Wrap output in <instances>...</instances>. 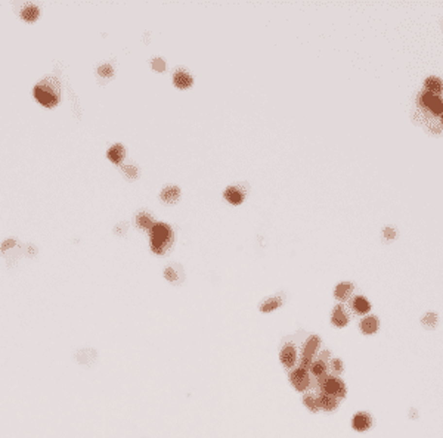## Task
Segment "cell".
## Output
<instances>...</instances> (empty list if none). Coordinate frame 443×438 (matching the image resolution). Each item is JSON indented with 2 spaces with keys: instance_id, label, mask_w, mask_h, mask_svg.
Instances as JSON below:
<instances>
[{
  "instance_id": "cell-1",
  "label": "cell",
  "mask_w": 443,
  "mask_h": 438,
  "mask_svg": "<svg viewBox=\"0 0 443 438\" xmlns=\"http://www.w3.org/2000/svg\"><path fill=\"white\" fill-rule=\"evenodd\" d=\"M34 96L43 106L52 108L59 102L61 97V86L55 77H46L39 81L34 87Z\"/></svg>"
},
{
  "instance_id": "cell-2",
  "label": "cell",
  "mask_w": 443,
  "mask_h": 438,
  "mask_svg": "<svg viewBox=\"0 0 443 438\" xmlns=\"http://www.w3.org/2000/svg\"><path fill=\"white\" fill-rule=\"evenodd\" d=\"M153 252L163 255L173 243V229L167 223H155L150 230Z\"/></svg>"
},
{
  "instance_id": "cell-3",
  "label": "cell",
  "mask_w": 443,
  "mask_h": 438,
  "mask_svg": "<svg viewBox=\"0 0 443 438\" xmlns=\"http://www.w3.org/2000/svg\"><path fill=\"white\" fill-rule=\"evenodd\" d=\"M318 385H319L321 392L336 395L339 400H343L347 395L346 384L340 378H337L336 375H326V376L318 379Z\"/></svg>"
},
{
  "instance_id": "cell-4",
  "label": "cell",
  "mask_w": 443,
  "mask_h": 438,
  "mask_svg": "<svg viewBox=\"0 0 443 438\" xmlns=\"http://www.w3.org/2000/svg\"><path fill=\"white\" fill-rule=\"evenodd\" d=\"M290 384L292 385V388L299 392H305L309 389L310 384H312V375L309 371H305L302 368H294L290 375H288Z\"/></svg>"
},
{
  "instance_id": "cell-5",
  "label": "cell",
  "mask_w": 443,
  "mask_h": 438,
  "mask_svg": "<svg viewBox=\"0 0 443 438\" xmlns=\"http://www.w3.org/2000/svg\"><path fill=\"white\" fill-rule=\"evenodd\" d=\"M418 103L423 108H427L433 115H440L443 113V100L440 96H436L428 92H423L418 96Z\"/></svg>"
},
{
  "instance_id": "cell-6",
  "label": "cell",
  "mask_w": 443,
  "mask_h": 438,
  "mask_svg": "<svg viewBox=\"0 0 443 438\" xmlns=\"http://www.w3.org/2000/svg\"><path fill=\"white\" fill-rule=\"evenodd\" d=\"M299 360V354H297V348H295L292 344H285L281 351H279V361L284 368L287 369H292L295 366V363Z\"/></svg>"
},
{
  "instance_id": "cell-7",
  "label": "cell",
  "mask_w": 443,
  "mask_h": 438,
  "mask_svg": "<svg viewBox=\"0 0 443 438\" xmlns=\"http://www.w3.org/2000/svg\"><path fill=\"white\" fill-rule=\"evenodd\" d=\"M373 426V418L366 412H358L352 419V428L358 432H365Z\"/></svg>"
},
{
  "instance_id": "cell-8",
  "label": "cell",
  "mask_w": 443,
  "mask_h": 438,
  "mask_svg": "<svg viewBox=\"0 0 443 438\" xmlns=\"http://www.w3.org/2000/svg\"><path fill=\"white\" fill-rule=\"evenodd\" d=\"M380 327V320L377 316H366L360 320L359 329L363 335H373L378 331Z\"/></svg>"
},
{
  "instance_id": "cell-9",
  "label": "cell",
  "mask_w": 443,
  "mask_h": 438,
  "mask_svg": "<svg viewBox=\"0 0 443 438\" xmlns=\"http://www.w3.org/2000/svg\"><path fill=\"white\" fill-rule=\"evenodd\" d=\"M319 405H321V410L324 412H334L340 405V400L336 395L319 392Z\"/></svg>"
},
{
  "instance_id": "cell-10",
  "label": "cell",
  "mask_w": 443,
  "mask_h": 438,
  "mask_svg": "<svg viewBox=\"0 0 443 438\" xmlns=\"http://www.w3.org/2000/svg\"><path fill=\"white\" fill-rule=\"evenodd\" d=\"M173 83H174V86L179 87V89H188V87L192 86L194 79H192V76L189 74L188 71H185V69H177V71L174 72V74H173Z\"/></svg>"
},
{
  "instance_id": "cell-11",
  "label": "cell",
  "mask_w": 443,
  "mask_h": 438,
  "mask_svg": "<svg viewBox=\"0 0 443 438\" xmlns=\"http://www.w3.org/2000/svg\"><path fill=\"white\" fill-rule=\"evenodd\" d=\"M331 323L336 327H346L349 324V314L343 306H336L331 313Z\"/></svg>"
},
{
  "instance_id": "cell-12",
  "label": "cell",
  "mask_w": 443,
  "mask_h": 438,
  "mask_svg": "<svg viewBox=\"0 0 443 438\" xmlns=\"http://www.w3.org/2000/svg\"><path fill=\"white\" fill-rule=\"evenodd\" d=\"M321 347V338L318 335H310L306 342L303 344V348H302V356L303 357H309V358H313V356L318 353Z\"/></svg>"
},
{
  "instance_id": "cell-13",
  "label": "cell",
  "mask_w": 443,
  "mask_h": 438,
  "mask_svg": "<svg viewBox=\"0 0 443 438\" xmlns=\"http://www.w3.org/2000/svg\"><path fill=\"white\" fill-rule=\"evenodd\" d=\"M223 196L228 202L234 205H239L244 201V192L237 186H228L223 192Z\"/></svg>"
},
{
  "instance_id": "cell-14",
  "label": "cell",
  "mask_w": 443,
  "mask_h": 438,
  "mask_svg": "<svg viewBox=\"0 0 443 438\" xmlns=\"http://www.w3.org/2000/svg\"><path fill=\"white\" fill-rule=\"evenodd\" d=\"M309 372H310V375L315 376L316 381H318V379H321V378H324V376L328 375V363L324 361L322 358L313 360V363H312V366H310Z\"/></svg>"
},
{
  "instance_id": "cell-15",
  "label": "cell",
  "mask_w": 443,
  "mask_h": 438,
  "mask_svg": "<svg viewBox=\"0 0 443 438\" xmlns=\"http://www.w3.org/2000/svg\"><path fill=\"white\" fill-rule=\"evenodd\" d=\"M303 405L305 407L312 412V413H318L321 410V405H319V394L315 392H307L303 395Z\"/></svg>"
},
{
  "instance_id": "cell-16",
  "label": "cell",
  "mask_w": 443,
  "mask_h": 438,
  "mask_svg": "<svg viewBox=\"0 0 443 438\" xmlns=\"http://www.w3.org/2000/svg\"><path fill=\"white\" fill-rule=\"evenodd\" d=\"M352 292H353V285L350 282H341L334 289V297L339 301H346L352 295Z\"/></svg>"
},
{
  "instance_id": "cell-17",
  "label": "cell",
  "mask_w": 443,
  "mask_h": 438,
  "mask_svg": "<svg viewBox=\"0 0 443 438\" xmlns=\"http://www.w3.org/2000/svg\"><path fill=\"white\" fill-rule=\"evenodd\" d=\"M160 198L166 202V204H174L179 198H180V189L177 186H166L161 194H160Z\"/></svg>"
},
{
  "instance_id": "cell-18",
  "label": "cell",
  "mask_w": 443,
  "mask_h": 438,
  "mask_svg": "<svg viewBox=\"0 0 443 438\" xmlns=\"http://www.w3.org/2000/svg\"><path fill=\"white\" fill-rule=\"evenodd\" d=\"M106 157H108L111 161H113V162H116V164L121 162V161L124 160V157H126V149H124V146L120 145V143L113 145V146H111V148L108 149Z\"/></svg>"
},
{
  "instance_id": "cell-19",
  "label": "cell",
  "mask_w": 443,
  "mask_h": 438,
  "mask_svg": "<svg viewBox=\"0 0 443 438\" xmlns=\"http://www.w3.org/2000/svg\"><path fill=\"white\" fill-rule=\"evenodd\" d=\"M352 308H353V311L358 313V314H366V313L371 311V303H369L365 297L358 295V297H355L353 301H352Z\"/></svg>"
},
{
  "instance_id": "cell-20",
  "label": "cell",
  "mask_w": 443,
  "mask_h": 438,
  "mask_svg": "<svg viewBox=\"0 0 443 438\" xmlns=\"http://www.w3.org/2000/svg\"><path fill=\"white\" fill-rule=\"evenodd\" d=\"M424 87H426V92L433 93V95H436V96H439V95L443 92V83H442V80H440L439 77H434V76L426 79Z\"/></svg>"
},
{
  "instance_id": "cell-21",
  "label": "cell",
  "mask_w": 443,
  "mask_h": 438,
  "mask_svg": "<svg viewBox=\"0 0 443 438\" xmlns=\"http://www.w3.org/2000/svg\"><path fill=\"white\" fill-rule=\"evenodd\" d=\"M136 223H137L139 227L146 229V230H151L153 226L155 225L154 218H153L150 214H148V212H139V214L136 215Z\"/></svg>"
},
{
  "instance_id": "cell-22",
  "label": "cell",
  "mask_w": 443,
  "mask_h": 438,
  "mask_svg": "<svg viewBox=\"0 0 443 438\" xmlns=\"http://www.w3.org/2000/svg\"><path fill=\"white\" fill-rule=\"evenodd\" d=\"M279 306H282V301L276 297H269L266 298L262 304H260V311L262 313H271L275 311L276 308H279Z\"/></svg>"
},
{
  "instance_id": "cell-23",
  "label": "cell",
  "mask_w": 443,
  "mask_h": 438,
  "mask_svg": "<svg viewBox=\"0 0 443 438\" xmlns=\"http://www.w3.org/2000/svg\"><path fill=\"white\" fill-rule=\"evenodd\" d=\"M21 16H22L25 21H30V22H31V21H35L37 16H39V8L30 5V6H27V8L22 9Z\"/></svg>"
},
{
  "instance_id": "cell-24",
  "label": "cell",
  "mask_w": 443,
  "mask_h": 438,
  "mask_svg": "<svg viewBox=\"0 0 443 438\" xmlns=\"http://www.w3.org/2000/svg\"><path fill=\"white\" fill-rule=\"evenodd\" d=\"M329 369L334 372L336 375H340L344 371V364H343V361L340 358H332L329 361Z\"/></svg>"
},
{
  "instance_id": "cell-25",
  "label": "cell",
  "mask_w": 443,
  "mask_h": 438,
  "mask_svg": "<svg viewBox=\"0 0 443 438\" xmlns=\"http://www.w3.org/2000/svg\"><path fill=\"white\" fill-rule=\"evenodd\" d=\"M421 322H423L424 326H427V327H430V329H431V327H434V326L437 324V314H436V313H427V314L423 317Z\"/></svg>"
},
{
  "instance_id": "cell-26",
  "label": "cell",
  "mask_w": 443,
  "mask_h": 438,
  "mask_svg": "<svg viewBox=\"0 0 443 438\" xmlns=\"http://www.w3.org/2000/svg\"><path fill=\"white\" fill-rule=\"evenodd\" d=\"M121 170H123V173H124L129 178H136L137 174H139V170H137L135 165H123Z\"/></svg>"
},
{
  "instance_id": "cell-27",
  "label": "cell",
  "mask_w": 443,
  "mask_h": 438,
  "mask_svg": "<svg viewBox=\"0 0 443 438\" xmlns=\"http://www.w3.org/2000/svg\"><path fill=\"white\" fill-rule=\"evenodd\" d=\"M98 72H99V76L111 77V76H113V72H114V69H113V66H111V65H108V64H103V65H101V66L98 68Z\"/></svg>"
},
{
  "instance_id": "cell-28",
  "label": "cell",
  "mask_w": 443,
  "mask_h": 438,
  "mask_svg": "<svg viewBox=\"0 0 443 438\" xmlns=\"http://www.w3.org/2000/svg\"><path fill=\"white\" fill-rule=\"evenodd\" d=\"M297 363H299V368H302V369H305V371H309L310 366H312V363H313V358L300 356V358L297 360Z\"/></svg>"
},
{
  "instance_id": "cell-29",
  "label": "cell",
  "mask_w": 443,
  "mask_h": 438,
  "mask_svg": "<svg viewBox=\"0 0 443 438\" xmlns=\"http://www.w3.org/2000/svg\"><path fill=\"white\" fill-rule=\"evenodd\" d=\"M164 277L169 280V282H176L177 280V272L174 270V267H167L164 270Z\"/></svg>"
},
{
  "instance_id": "cell-30",
  "label": "cell",
  "mask_w": 443,
  "mask_h": 438,
  "mask_svg": "<svg viewBox=\"0 0 443 438\" xmlns=\"http://www.w3.org/2000/svg\"><path fill=\"white\" fill-rule=\"evenodd\" d=\"M153 68L155 69V71H164L166 69V62H164V59H161V58H155L154 61H153Z\"/></svg>"
},
{
  "instance_id": "cell-31",
  "label": "cell",
  "mask_w": 443,
  "mask_h": 438,
  "mask_svg": "<svg viewBox=\"0 0 443 438\" xmlns=\"http://www.w3.org/2000/svg\"><path fill=\"white\" fill-rule=\"evenodd\" d=\"M383 235H384V238H386V239H389V241H390V239H394V238H396V230H394L393 227L387 226V227L383 230Z\"/></svg>"
},
{
  "instance_id": "cell-32",
  "label": "cell",
  "mask_w": 443,
  "mask_h": 438,
  "mask_svg": "<svg viewBox=\"0 0 443 438\" xmlns=\"http://www.w3.org/2000/svg\"><path fill=\"white\" fill-rule=\"evenodd\" d=\"M329 356H331L329 351H322V353H321V358H322L324 361H326V358L329 360Z\"/></svg>"
},
{
  "instance_id": "cell-33",
  "label": "cell",
  "mask_w": 443,
  "mask_h": 438,
  "mask_svg": "<svg viewBox=\"0 0 443 438\" xmlns=\"http://www.w3.org/2000/svg\"><path fill=\"white\" fill-rule=\"evenodd\" d=\"M14 243H15V241H14V239H11V241H6V242H5V243L2 245V249H6L8 246H12Z\"/></svg>"
},
{
  "instance_id": "cell-34",
  "label": "cell",
  "mask_w": 443,
  "mask_h": 438,
  "mask_svg": "<svg viewBox=\"0 0 443 438\" xmlns=\"http://www.w3.org/2000/svg\"><path fill=\"white\" fill-rule=\"evenodd\" d=\"M440 118H442V124H443V113L440 114Z\"/></svg>"
}]
</instances>
